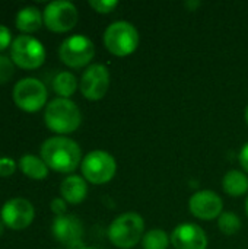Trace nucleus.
<instances>
[{
  "label": "nucleus",
  "instance_id": "16",
  "mask_svg": "<svg viewBox=\"0 0 248 249\" xmlns=\"http://www.w3.org/2000/svg\"><path fill=\"white\" fill-rule=\"evenodd\" d=\"M44 25L42 12L35 6H25L18 10L15 16V26L22 35H31L41 29Z\"/></svg>",
  "mask_w": 248,
  "mask_h": 249
},
{
  "label": "nucleus",
  "instance_id": "22",
  "mask_svg": "<svg viewBox=\"0 0 248 249\" xmlns=\"http://www.w3.org/2000/svg\"><path fill=\"white\" fill-rule=\"evenodd\" d=\"M15 67L16 66L13 64V61L10 60V57L0 54V85L7 83L13 77Z\"/></svg>",
  "mask_w": 248,
  "mask_h": 249
},
{
  "label": "nucleus",
  "instance_id": "25",
  "mask_svg": "<svg viewBox=\"0 0 248 249\" xmlns=\"http://www.w3.org/2000/svg\"><path fill=\"white\" fill-rule=\"evenodd\" d=\"M12 42H13V38H12L10 29H9L7 26H4V25L0 23V54H1L4 50L10 48Z\"/></svg>",
  "mask_w": 248,
  "mask_h": 249
},
{
  "label": "nucleus",
  "instance_id": "31",
  "mask_svg": "<svg viewBox=\"0 0 248 249\" xmlns=\"http://www.w3.org/2000/svg\"><path fill=\"white\" fill-rule=\"evenodd\" d=\"M79 249H99V248H94V247H86V245H83V247H80Z\"/></svg>",
  "mask_w": 248,
  "mask_h": 249
},
{
  "label": "nucleus",
  "instance_id": "13",
  "mask_svg": "<svg viewBox=\"0 0 248 249\" xmlns=\"http://www.w3.org/2000/svg\"><path fill=\"white\" fill-rule=\"evenodd\" d=\"M190 213L200 220L219 219L224 213V201L219 194L210 190H202L194 193L189 200Z\"/></svg>",
  "mask_w": 248,
  "mask_h": 249
},
{
  "label": "nucleus",
  "instance_id": "11",
  "mask_svg": "<svg viewBox=\"0 0 248 249\" xmlns=\"http://www.w3.org/2000/svg\"><path fill=\"white\" fill-rule=\"evenodd\" d=\"M110 88V71L104 64L95 63L85 69L79 80V90L88 101L102 99Z\"/></svg>",
  "mask_w": 248,
  "mask_h": 249
},
{
  "label": "nucleus",
  "instance_id": "23",
  "mask_svg": "<svg viewBox=\"0 0 248 249\" xmlns=\"http://www.w3.org/2000/svg\"><path fill=\"white\" fill-rule=\"evenodd\" d=\"M89 6L96 13L107 15L118 6V1H115V0H89Z\"/></svg>",
  "mask_w": 248,
  "mask_h": 249
},
{
  "label": "nucleus",
  "instance_id": "21",
  "mask_svg": "<svg viewBox=\"0 0 248 249\" xmlns=\"http://www.w3.org/2000/svg\"><path fill=\"white\" fill-rule=\"evenodd\" d=\"M218 228L219 231L227 235V236H232L235 233L240 232L241 229V219L231 212H224L219 219H218Z\"/></svg>",
  "mask_w": 248,
  "mask_h": 249
},
{
  "label": "nucleus",
  "instance_id": "7",
  "mask_svg": "<svg viewBox=\"0 0 248 249\" xmlns=\"http://www.w3.org/2000/svg\"><path fill=\"white\" fill-rule=\"evenodd\" d=\"M80 171L86 182L104 185L114 178L117 172V162L114 156L105 150H92L83 156Z\"/></svg>",
  "mask_w": 248,
  "mask_h": 249
},
{
  "label": "nucleus",
  "instance_id": "14",
  "mask_svg": "<svg viewBox=\"0 0 248 249\" xmlns=\"http://www.w3.org/2000/svg\"><path fill=\"white\" fill-rule=\"evenodd\" d=\"M170 239L175 249H206L209 244L206 232L196 223L178 225L171 232Z\"/></svg>",
  "mask_w": 248,
  "mask_h": 249
},
{
  "label": "nucleus",
  "instance_id": "8",
  "mask_svg": "<svg viewBox=\"0 0 248 249\" xmlns=\"http://www.w3.org/2000/svg\"><path fill=\"white\" fill-rule=\"evenodd\" d=\"M95 57L94 42L82 34L67 36L58 47L60 61L70 69H82L91 66L89 63Z\"/></svg>",
  "mask_w": 248,
  "mask_h": 249
},
{
  "label": "nucleus",
  "instance_id": "3",
  "mask_svg": "<svg viewBox=\"0 0 248 249\" xmlns=\"http://www.w3.org/2000/svg\"><path fill=\"white\" fill-rule=\"evenodd\" d=\"M145 235V220L134 212L117 216L108 228V239L118 249L134 248Z\"/></svg>",
  "mask_w": 248,
  "mask_h": 249
},
{
  "label": "nucleus",
  "instance_id": "18",
  "mask_svg": "<svg viewBox=\"0 0 248 249\" xmlns=\"http://www.w3.org/2000/svg\"><path fill=\"white\" fill-rule=\"evenodd\" d=\"M224 191L231 197H243L248 191V177L246 172L232 169L224 175L222 179Z\"/></svg>",
  "mask_w": 248,
  "mask_h": 249
},
{
  "label": "nucleus",
  "instance_id": "17",
  "mask_svg": "<svg viewBox=\"0 0 248 249\" xmlns=\"http://www.w3.org/2000/svg\"><path fill=\"white\" fill-rule=\"evenodd\" d=\"M18 166L26 178L34 179V181L45 179L50 172V168L45 165V162L41 159V156H35L31 153L22 155L19 158Z\"/></svg>",
  "mask_w": 248,
  "mask_h": 249
},
{
  "label": "nucleus",
  "instance_id": "9",
  "mask_svg": "<svg viewBox=\"0 0 248 249\" xmlns=\"http://www.w3.org/2000/svg\"><path fill=\"white\" fill-rule=\"evenodd\" d=\"M44 26L56 34H64L72 31L79 19L77 7L67 0H54L50 1L44 10Z\"/></svg>",
  "mask_w": 248,
  "mask_h": 249
},
{
  "label": "nucleus",
  "instance_id": "24",
  "mask_svg": "<svg viewBox=\"0 0 248 249\" xmlns=\"http://www.w3.org/2000/svg\"><path fill=\"white\" fill-rule=\"evenodd\" d=\"M18 169V162L12 158L1 156L0 158V178H9L12 177Z\"/></svg>",
  "mask_w": 248,
  "mask_h": 249
},
{
  "label": "nucleus",
  "instance_id": "26",
  "mask_svg": "<svg viewBox=\"0 0 248 249\" xmlns=\"http://www.w3.org/2000/svg\"><path fill=\"white\" fill-rule=\"evenodd\" d=\"M50 210L56 214V217L64 216V214H67V203L61 197H56L50 203Z\"/></svg>",
  "mask_w": 248,
  "mask_h": 249
},
{
  "label": "nucleus",
  "instance_id": "1",
  "mask_svg": "<svg viewBox=\"0 0 248 249\" xmlns=\"http://www.w3.org/2000/svg\"><path fill=\"white\" fill-rule=\"evenodd\" d=\"M39 156L45 165L58 174H73L82 163L80 146L67 136L48 137L39 149Z\"/></svg>",
  "mask_w": 248,
  "mask_h": 249
},
{
  "label": "nucleus",
  "instance_id": "12",
  "mask_svg": "<svg viewBox=\"0 0 248 249\" xmlns=\"http://www.w3.org/2000/svg\"><path fill=\"white\" fill-rule=\"evenodd\" d=\"M51 233L57 242L63 244L67 249H79L83 247V225L79 217L73 214L58 216L53 220Z\"/></svg>",
  "mask_w": 248,
  "mask_h": 249
},
{
  "label": "nucleus",
  "instance_id": "2",
  "mask_svg": "<svg viewBox=\"0 0 248 249\" xmlns=\"http://www.w3.org/2000/svg\"><path fill=\"white\" fill-rule=\"evenodd\" d=\"M44 123L57 136L75 133L82 124V112L72 99L56 98L44 108Z\"/></svg>",
  "mask_w": 248,
  "mask_h": 249
},
{
  "label": "nucleus",
  "instance_id": "15",
  "mask_svg": "<svg viewBox=\"0 0 248 249\" xmlns=\"http://www.w3.org/2000/svg\"><path fill=\"white\" fill-rule=\"evenodd\" d=\"M61 198L72 206L80 204L88 196V182L80 175H67L60 184Z\"/></svg>",
  "mask_w": 248,
  "mask_h": 249
},
{
  "label": "nucleus",
  "instance_id": "6",
  "mask_svg": "<svg viewBox=\"0 0 248 249\" xmlns=\"http://www.w3.org/2000/svg\"><path fill=\"white\" fill-rule=\"evenodd\" d=\"M12 99L20 111L34 114L47 107L48 90L39 79L23 77L15 83L12 89Z\"/></svg>",
  "mask_w": 248,
  "mask_h": 249
},
{
  "label": "nucleus",
  "instance_id": "29",
  "mask_svg": "<svg viewBox=\"0 0 248 249\" xmlns=\"http://www.w3.org/2000/svg\"><path fill=\"white\" fill-rule=\"evenodd\" d=\"M4 229H6V226L3 225V222L0 220V238L3 236V233H4Z\"/></svg>",
  "mask_w": 248,
  "mask_h": 249
},
{
  "label": "nucleus",
  "instance_id": "20",
  "mask_svg": "<svg viewBox=\"0 0 248 249\" xmlns=\"http://www.w3.org/2000/svg\"><path fill=\"white\" fill-rule=\"evenodd\" d=\"M170 236L162 229H152L143 235L142 248L143 249H168L170 247Z\"/></svg>",
  "mask_w": 248,
  "mask_h": 249
},
{
  "label": "nucleus",
  "instance_id": "28",
  "mask_svg": "<svg viewBox=\"0 0 248 249\" xmlns=\"http://www.w3.org/2000/svg\"><path fill=\"white\" fill-rule=\"evenodd\" d=\"M199 4H200L199 1H189V3H186V7H189V9L193 10V7H196V6H199Z\"/></svg>",
  "mask_w": 248,
  "mask_h": 249
},
{
  "label": "nucleus",
  "instance_id": "5",
  "mask_svg": "<svg viewBox=\"0 0 248 249\" xmlns=\"http://www.w3.org/2000/svg\"><path fill=\"white\" fill-rule=\"evenodd\" d=\"M13 64L22 70H37L45 63V47L32 35H18L9 48Z\"/></svg>",
  "mask_w": 248,
  "mask_h": 249
},
{
  "label": "nucleus",
  "instance_id": "4",
  "mask_svg": "<svg viewBox=\"0 0 248 249\" xmlns=\"http://www.w3.org/2000/svg\"><path fill=\"white\" fill-rule=\"evenodd\" d=\"M104 47L115 57H127L139 47V31L127 20H115L104 31Z\"/></svg>",
  "mask_w": 248,
  "mask_h": 249
},
{
  "label": "nucleus",
  "instance_id": "10",
  "mask_svg": "<svg viewBox=\"0 0 248 249\" xmlns=\"http://www.w3.org/2000/svg\"><path fill=\"white\" fill-rule=\"evenodd\" d=\"M35 219L34 204L23 197H13L7 200L0 209V220L7 229L23 231L32 225Z\"/></svg>",
  "mask_w": 248,
  "mask_h": 249
},
{
  "label": "nucleus",
  "instance_id": "27",
  "mask_svg": "<svg viewBox=\"0 0 248 249\" xmlns=\"http://www.w3.org/2000/svg\"><path fill=\"white\" fill-rule=\"evenodd\" d=\"M238 159H240V163H241V166H243L244 172L248 174V143H246V144L243 146V149L240 150V156H238Z\"/></svg>",
  "mask_w": 248,
  "mask_h": 249
},
{
  "label": "nucleus",
  "instance_id": "30",
  "mask_svg": "<svg viewBox=\"0 0 248 249\" xmlns=\"http://www.w3.org/2000/svg\"><path fill=\"white\" fill-rule=\"evenodd\" d=\"M244 118H246V123H247L248 125V105L247 108H246V111H244Z\"/></svg>",
  "mask_w": 248,
  "mask_h": 249
},
{
  "label": "nucleus",
  "instance_id": "19",
  "mask_svg": "<svg viewBox=\"0 0 248 249\" xmlns=\"http://www.w3.org/2000/svg\"><path fill=\"white\" fill-rule=\"evenodd\" d=\"M51 86H53V90L57 95V98L70 99L76 93V90L79 88V82L72 71L64 70V71H58L54 76Z\"/></svg>",
  "mask_w": 248,
  "mask_h": 249
},
{
  "label": "nucleus",
  "instance_id": "32",
  "mask_svg": "<svg viewBox=\"0 0 248 249\" xmlns=\"http://www.w3.org/2000/svg\"><path fill=\"white\" fill-rule=\"evenodd\" d=\"M246 213H247V216H248V197H247V200H246Z\"/></svg>",
  "mask_w": 248,
  "mask_h": 249
}]
</instances>
